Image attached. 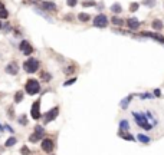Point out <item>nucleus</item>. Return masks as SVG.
Masks as SVG:
<instances>
[{"instance_id": "nucleus-1", "label": "nucleus", "mask_w": 164, "mask_h": 155, "mask_svg": "<svg viewBox=\"0 0 164 155\" xmlns=\"http://www.w3.org/2000/svg\"><path fill=\"white\" fill-rule=\"evenodd\" d=\"M39 66H40V63H39L38 59L29 58V59L25 61V63H23V71L27 73H35L39 71Z\"/></svg>"}, {"instance_id": "nucleus-2", "label": "nucleus", "mask_w": 164, "mask_h": 155, "mask_svg": "<svg viewBox=\"0 0 164 155\" xmlns=\"http://www.w3.org/2000/svg\"><path fill=\"white\" fill-rule=\"evenodd\" d=\"M25 91L29 95H36L40 91V83L36 79H27L25 83Z\"/></svg>"}, {"instance_id": "nucleus-3", "label": "nucleus", "mask_w": 164, "mask_h": 155, "mask_svg": "<svg viewBox=\"0 0 164 155\" xmlns=\"http://www.w3.org/2000/svg\"><path fill=\"white\" fill-rule=\"evenodd\" d=\"M132 116L135 118V122L138 124V127H141V128H144L145 131H150L151 129V124H148V121H147V118L144 116V114H138V112H134L132 114Z\"/></svg>"}, {"instance_id": "nucleus-4", "label": "nucleus", "mask_w": 164, "mask_h": 155, "mask_svg": "<svg viewBox=\"0 0 164 155\" xmlns=\"http://www.w3.org/2000/svg\"><path fill=\"white\" fill-rule=\"evenodd\" d=\"M94 26H95V28H99V29L107 28V26H108V17L105 16V15H102V13L97 15L95 19H94Z\"/></svg>"}, {"instance_id": "nucleus-5", "label": "nucleus", "mask_w": 164, "mask_h": 155, "mask_svg": "<svg viewBox=\"0 0 164 155\" xmlns=\"http://www.w3.org/2000/svg\"><path fill=\"white\" fill-rule=\"evenodd\" d=\"M43 134H45V129H43V128L40 127V125H36V127H35V132H33L32 135L29 137V141L35 144V142L40 141V138H42V135H43Z\"/></svg>"}, {"instance_id": "nucleus-6", "label": "nucleus", "mask_w": 164, "mask_h": 155, "mask_svg": "<svg viewBox=\"0 0 164 155\" xmlns=\"http://www.w3.org/2000/svg\"><path fill=\"white\" fill-rule=\"evenodd\" d=\"M19 49H20V52H22L23 55H26V56H29V55H32L33 53V46L29 43L27 40H22V42H20Z\"/></svg>"}, {"instance_id": "nucleus-7", "label": "nucleus", "mask_w": 164, "mask_h": 155, "mask_svg": "<svg viewBox=\"0 0 164 155\" xmlns=\"http://www.w3.org/2000/svg\"><path fill=\"white\" fill-rule=\"evenodd\" d=\"M30 115H32L33 119H39V118H40V101H36V102H33L32 111H30Z\"/></svg>"}, {"instance_id": "nucleus-8", "label": "nucleus", "mask_w": 164, "mask_h": 155, "mask_svg": "<svg viewBox=\"0 0 164 155\" xmlns=\"http://www.w3.org/2000/svg\"><path fill=\"white\" fill-rule=\"evenodd\" d=\"M58 114H59V108H58V106H55L53 109H50L49 112H46V114H45V122L48 124V122L53 121L55 118L58 116Z\"/></svg>"}, {"instance_id": "nucleus-9", "label": "nucleus", "mask_w": 164, "mask_h": 155, "mask_svg": "<svg viewBox=\"0 0 164 155\" xmlns=\"http://www.w3.org/2000/svg\"><path fill=\"white\" fill-rule=\"evenodd\" d=\"M6 73H9V75H17L19 73V65H17V62L12 61L7 66H6Z\"/></svg>"}, {"instance_id": "nucleus-10", "label": "nucleus", "mask_w": 164, "mask_h": 155, "mask_svg": "<svg viewBox=\"0 0 164 155\" xmlns=\"http://www.w3.org/2000/svg\"><path fill=\"white\" fill-rule=\"evenodd\" d=\"M40 3V7L46 12H56L58 10V7L55 5L53 2H39Z\"/></svg>"}, {"instance_id": "nucleus-11", "label": "nucleus", "mask_w": 164, "mask_h": 155, "mask_svg": "<svg viewBox=\"0 0 164 155\" xmlns=\"http://www.w3.org/2000/svg\"><path fill=\"white\" fill-rule=\"evenodd\" d=\"M141 36H147V38H151L153 40H157V42H160V43L164 45V36H161V35H159V33H153V32H142Z\"/></svg>"}, {"instance_id": "nucleus-12", "label": "nucleus", "mask_w": 164, "mask_h": 155, "mask_svg": "<svg viewBox=\"0 0 164 155\" xmlns=\"http://www.w3.org/2000/svg\"><path fill=\"white\" fill-rule=\"evenodd\" d=\"M53 147H55V144H53V141H52V139L46 138V139L42 141V150H43L45 152H52Z\"/></svg>"}, {"instance_id": "nucleus-13", "label": "nucleus", "mask_w": 164, "mask_h": 155, "mask_svg": "<svg viewBox=\"0 0 164 155\" xmlns=\"http://www.w3.org/2000/svg\"><path fill=\"white\" fill-rule=\"evenodd\" d=\"M125 25H127V28L131 29V30H137V29L140 28V22L137 20L135 17H130V19H127Z\"/></svg>"}, {"instance_id": "nucleus-14", "label": "nucleus", "mask_w": 164, "mask_h": 155, "mask_svg": "<svg viewBox=\"0 0 164 155\" xmlns=\"http://www.w3.org/2000/svg\"><path fill=\"white\" fill-rule=\"evenodd\" d=\"M9 17V10L6 9L5 3L0 0V19H7Z\"/></svg>"}, {"instance_id": "nucleus-15", "label": "nucleus", "mask_w": 164, "mask_h": 155, "mask_svg": "<svg viewBox=\"0 0 164 155\" xmlns=\"http://www.w3.org/2000/svg\"><path fill=\"white\" fill-rule=\"evenodd\" d=\"M151 26H153V29L154 30H161V29H163V22H161V20H160V19H154L153 20V23H151Z\"/></svg>"}, {"instance_id": "nucleus-16", "label": "nucleus", "mask_w": 164, "mask_h": 155, "mask_svg": "<svg viewBox=\"0 0 164 155\" xmlns=\"http://www.w3.org/2000/svg\"><path fill=\"white\" fill-rule=\"evenodd\" d=\"M118 135H120L122 139H125V141H134V137H132L131 134H127V131H120Z\"/></svg>"}, {"instance_id": "nucleus-17", "label": "nucleus", "mask_w": 164, "mask_h": 155, "mask_svg": "<svg viewBox=\"0 0 164 155\" xmlns=\"http://www.w3.org/2000/svg\"><path fill=\"white\" fill-rule=\"evenodd\" d=\"M111 22H112V25H115V26H122V25H124V20H122L120 16H117V15L111 17Z\"/></svg>"}, {"instance_id": "nucleus-18", "label": "nucleus", "mask_w": 164, "mask_h": 155, "mask_svg": "<svg viewBox=\"0 0 164 155\" xmlns=\"http://www.w3.org/2000/svg\"><path fill=\"white\" fill-rule=\"evenodd\" d=\"M111 12L115 13V15H120L121 12H122V6H121L120 3H114V5L111 6Z\"/></svg>"}, {"instance_id": "nucleus-19", "label": "nucleus", "mask_w": 164, "mask_h": 155, "mask_svg": "<svg viewBox=\"0 0 164 155\" xmlns=\"http://www.w3.org/2000/svg\"><path fill=\"white\" fill-rule=\"evenodd\" d=\"M78 19H79V22H82V23H87L89 19H91V16L88 15V13H79L78 15Z\"/></svg>"}, {"instance_id": "nucleus-20", "label": "nucleus", "mask_w": 164, "mask_h": 155, "mask_svg": "<svg viewBox=\"0 0 164 155\" xmlns=\"http://www.w3.org/2000/svg\"><path fill=\"white\" fill-rule=\"evenodd\" d=\"M131 99H132V95H128V96H127L125 99H122V101H121V108H122V109H125L127 106H128V104L131 102Z\"/></svg>"}, {"instance_id": "nucleus-21", "label": "nucleus", "mask_w": 164, "mask_h": 155, "mask_svg": "<svg viewBox=\"0 0 164 155\" xmlns=\"http://www.w3.org/2000/svg\"><path fill=\"white\" fill-rule=\"evenodd\" d=\"M142 5L145 6V7H154V6L157 5V0H142Z\"/></svg>"}, {"instance_id": "nucleus-22", "label": "nucleus", "mask_w": 164, "mask_h": 155, "mask_svg": "<svg viewBox=\"0 0 164 155\" xmlns=\"http://www.w3.org/2000/svg\"><path fill=\"white\" fill-rule=\"evenodd\" d=\"M23 101V91H17L16 94H15V102L19 104V102H22Z\"/></svg>"}, {"instance_id": "nucleus-23", "label": "nucleus", "mask_w": 164, "mask_h": 155, "mask_svg": "<svg viewBox=\"0 0 164 155\" xmlns=\"http://www.w3.org/2000/svg\"><path fill=\"white\" fill-rule=\"evenodd\" d=\"M82 6L84 7H94V6H97V3L94 0H84L82 2Z\"/></svg>"}, {"instance_id": "nucleus-24", "label": "nucleus", "mask_w": 164, "mask_h": 155, "mask_svg": "<svg viewBox=\"0 0 164 155\" xmlns=\"http://www.w3.org/2000/svg\"><path fill=\"white\" fill-rule=\"evenodd\" d=\"M75 69H77V66L72 63V65H69L68 68H65V69H63V73H68V75H69V73H73V72H75Z\"/></svg>"}, {"instance_id": "nucleus-25", "label": "nucleus", "mask_w": 164, "mask_h": 155, "mask_svg": "<svg viewBox=\"0 0 164 155\" xmlns=\"http://www.w3.org/2000/svg\"><path fill=\"white\" fill-rule=\"evenodd\" d=\"M128 128H130V124L127 121H121L120 122V129L121 131H128Z\"/></svg>"}, {"instance_id": "nucleus-26", "label": "nucleus", "mask_w": 164, "mask_h": 155, "mask_svg": "<svg viewBox=\"0 0 164 155\" xmlns=\"http://www.w3.org/2000/svg\"><path fill=\"white\" fill-rule=\"evenodd\" d=\"M137 138L140 139V141H141L142 144H148V142H150V141H151V139L148 138V137H145V135H142V134H140V135H138V137H137Z\"/></svg>"}, {"instance_id": "nucleus-27", "label": "nucleus", "mask_w": 164, "mask_h": 155, "mask_svg": "<svg viewBox=\"0 0 164 155\" xmlns=\"http://www.w3.org/2000/svg\"><path fill=\"white\" fill-rule=\"evenodd\" d=\"M16 144V138H15V137H10V138L7 139V141H6V147H12V145H15Z\"/></svg>"}, {"instance_id": "nucleus-28", "label": "nucleus", "mask_w": 164, "mask_h": 155, "mask_svg": "<svg viewBox=\"0 0 164 155\" xmlns=\"http://www.w3.org/2000/svg\"><path fill=\"white\" fill-rule=\"evenodd\" d=\"M138 7H140V5L134 2V3H131V5H130V12H131V13H134V12L138 10Z\"/></svg>"}, {"instance_id": "nucleus-29", "label": "nucleus", "mask_w": 164, "mask_h": 155, "mask_svg": "<svg viewBox=\"0 0 164 155\" xmlns=\"http://www.w3.org/2000/svg\"><path fill=\"white\" fill-rule=\"evenodd\" d=\"M20 154L22 155H30L32 152H30V150H29L27 147H22V148H20Z\"/></svg>"}, {"instance_id": "nucleus-30", "label": "nucleus", "mask_w": 164, "mask_h": 155, "mask_svg": "<svg viewBox=\"0 0 164 155\" xmlns=\"http://www.w3.org/2000/svg\"><path fill=\"white\" fill-rule=\"evenodd\" d=\"M39 2H40V0H22L23 5H36Z\"/></svg>"}, {"instance_id": "nucleus-31", "label": "nucleus", "mask_w": 164, "mask_h": 155, "mask_svg": "<svg viewBox=\"0 0 164 155\" xmlns=\"http://www.w3.org/2000/svg\"><path fill=\"white\" fill-rule=\"evenodd\" d=\"M66 5L69 7H75L78 5V0H66Z\"/></svg>"}, {"instance_id": "nucleus-32", "label": "nucleus", "mask_w": 164, "mask_h": 155, "mask_svg": "<svg viewBox=\"0 0 164 155\" xmlns=\"http://www.w3.org/2000/svg\"><path fill=\"white\" fill-rule=\"evenodd\" d=\"M140 98H141V99H153V98H154V95H150V94H142V95H140Z\"/></svg>"}, {"instance_id": "nucleus-33", "label": "nucleus", "mask_w": 164, "mask_h": 155, "mask_svg": "<svg viewBox=\"0 0 164 155\" xmlns=\"http://www.w3.org/2000/svg\"><path fill=\"white\" fill-rule=\"evenodd\" d=\"M40 78H42L43 81H49L50 75H49V73H46V72H40Z\"/></svg>"}, {"instance_id": "nucleus-34", "label": "nucleus", "mask_w": 164, "mask_h": 155, "mask_svg": "<svg viewBox=\"0 0 164 155\" xmlns=\"http://www.w3.org/2000/svg\"><path fill=\"white\" fill-rule=\"evenodd\" d=\"M77 82V78H72V79H69V81H66L65 83H63V86H69V85H72V83Z\"/></svg>"}, {"instance_id": "nucleus-35", "label": "nucleus", "mask_w": 164, "mask_h": 155, "mask_svg": "<svg viewBox=\"0 0 164 155\" xmlns=\"http://www.w3.org/2000/svg\"><path fill=\"white\" fill-rule=\"evenodd\" d=\"M19 122H20L22 125H26V124H27V119H26V116H25V115H22V116H20V118H19Z\"/></svg>"}, {"instance_id": "nucleus-36", "label": "nucleus", "mask_w": 164, "mask_h": 155, "mask_svg": "<svg viewBox=\"0 0 164 155\" xmlns=\"http://www.w3.org/2000/svg\"><path fill=\"white\" fill-rule=\"evenodd\" d=\"M154 95H155L157 98H160V96H161V91H160V89H155V91H154Z\"/></svg>"}, {"instance_id": "nucleus-37", "label": "nucleus", "mask_w": 164, "mask_h": 155, "mask_svg": "<svg viewBox=\"0 0 164 155\" xmlns=\"http://www.w3.org/2000/svg\"><path fill=\"white\" fill-rule=\"evenodd\" d=\"M2 28H3V25H2V20H0V29H2Z\"/></svg>"}]
</instances>
